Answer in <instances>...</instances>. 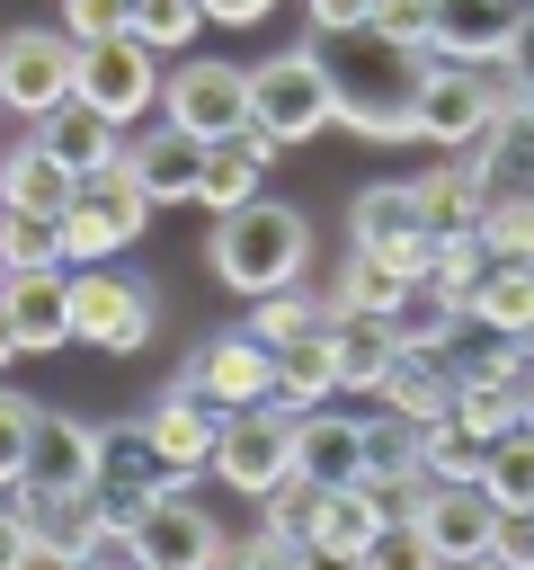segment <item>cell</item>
<instances>
[{"label": "cell", "mask_w": 534, "mask_h": 570, "mask_svg": "<svg viewBox=\"0 0 534 570\" xmlns=\"http://www.w3.org/2000/svg\"><path fill=\"white\" fill-rule=\"evenodd\" d=\"M320 62H329V89H338V125L365 134V142H409V107H418V80H427V45H400L383 27H347V36H312Z\"/></svg>", "instance_id": "1"}, {"label": "cell", "mask_w": 534, "mask_h": 570, "mask_svg": "<svg viewBox=\"0 0 534 570\" xmlns=\"http://www.w3.org/2000/svg\"><path fill=\"white\" fill-rule=\"evenodd\" d=\"M303 267H312V223H303L294 205L249 196V205H231V214L214 223V276H222L231 294H276V285H294Z\"/></svg>", "instance_id": "2"}, {"label": "cell", "mask_w": 534, "mask_h": 570, "mask_svg": "<svg viewBox=\"0 0 534 570\" xmlns=\"http://www.w3.org/2000/svg\"><path fill=\"white\" fill-rule=\"evenodd\" d=\"M320 125H338V89H329L320 45H285V53L249 62V134H258L267 151L312 142Z\"/></svg>", "instance_id": "3"}, {"label": "cell", "mask_w": 534, "mask_h": 570, "mask_svg": "<svg viewBox=\"0 0 534 570\" xmlns=\"http://www.w3.org/2000/svg\"><path fill=\"white\" fill-rule=\"evenodd\" d=\"M151 321H160V303H151L142 276H116L107 258L71 267V338H80V347H98V356H134V347L151 338Z\"/></svg>", "instance_id": "4"}, {"label": "cell", "mask_w": 534, "mask_h": 570, "mask_svg": "<svg viewBox=\"0 0 534 570\" xmlns=\"http://www.w3.org/2000/svg\"><path fill=\"white\" fill-rule=\"evenodd\" d=\"M294 428L303 410L285 401H249V410H222V436H214V472L249 499H267L276 481H294Z\"/></svg>", "instance_id": "5"}, {"label": "cell", "mask_w": 534, "mask_h": 570, "mask_svg": "<svg viewBox=\"0 0 534 570\" xmlns=\"http://www.w3.org/2000/svg\"><path fill=\"white\" fill-rule=\"evenodd\" d=\"M71 98L98 107L107 125H134L142 107H160V53H151L142 36H98V45H80V62H71Z\"/></svg>", "instance_id": "6"}, {"label": "cell", "mask_w": 534, "mask_h": 570, "mask_svg": "<svg viewBox=\"0 0 534 570\" xmlns=\"http://www.w3.org/2000/svg\"><path fill=\"white\" fill-rule=\"evenodd\" d=\"M160 116L187 125L196 142H231V134H249V71L196 53V62L160 71Z\"/></svg>", "instance_id": "7"}, {"label": "cell", "mask_w": 534, "mask_h": 570, "mask_svg": "<svg viewBox=\"0 0 534 570\" xmlns=\"http://www.w3.org/2000/svg\"><path fill=\"white\" fill-rule=\"evenodd\" d=\"M222 543H231V534L187 499V472H169L160 499L134 508V561H142V570H205V561H222Z\"/></svg>", "instance_id": "8"}, {"label": "cell", "mask_w": 534, "mask_h": 570, "mask_svg": "<svg viewBox=\"0 0 534 570\" xmlns=\"http://www.w3.org/2000/svg\"><path fill=\"white\" fill-rule=\"evenodd\" d=\"M142 223H151V196H142V187H134V169L116 160L107 178H89V187L62 205V258H71V267L116 258V249H125Z\"/></svg>", "instance_id": "9"}, {"label": "cell", "mask_w": 534, "mask_h": 570, "mask_svg": "<svg viewBox=\"0 0 534 570\" xmlns=\"http://www.w3.org/2000/svg\"><path fill=\"white\" fill-rule=\"evenodd\" d=\"M71 62H80V45L62 27H9L0 36V98H9V116H36L44 125L71 98Z\"/></svg>", "instance_id": "10"}, {"label": "cell", "mask_w": 534, "mask_h": 570, "mask_svg": "<svg viewBox=\"0 0 534 570\" xmlns=\"http://www.w3.org/2000/svg\"><path fill=\"white\" fill-rule=\"evenodd\" d=\"M178 383H187V392H205L214 410H249V401H267V392H276V347H267V338H249V330H214V338L178 365Z\"/></svg>", "instance_id": "11"}, {"label": "cell", "mask_w": 534, "mask_h": 570, "mask_svg": "<svg viewBox=\"0 0 534 570\" xmlns=\"http://www.w3.org/2000/svg\"><path fill=\"white\" fill-rule=\"evenodd\" d=\"M409 525H418V552H427V561H490L498 508H490L481 481H427Z\"/></svg>", "instance_id": "12"}, {"label": "cell", "mask_w": 534, "mask_h": 570, "mask_svg": "<svg viewBox=\"0 0 534 570\" xmlns=\"http://www.w3.org/2000/svg\"><path fill=\"white\" fill-rule=\"evenodd\" d=\"M347 240L356 249H374V258H392L400 276H418L427 267V214H418V196L409 187H365L356 205H347Z\"/></svg>", "instance_id": "13"}, {"label": "cell", "mask_w": 534, "mask_h": 570, "mask_svg": "<svg viewBox=\"0 0 534 570\" xmlns=\"http://www.w3.org/2000/svg\"><path fill=\"white\" fill-rule=\"evenodd\" d=\"M0 303H9L18 356H53V347H71V267H9Z\"/></svg>", "instance_id": "14"}, {"label": "cell", "mask_w": 534, "mask_h": 570, "mask_svg": "<svg viewBox=\"0 0 534 570\" xmlns=\"http://www.w3.org/2000/svg\"><path fill=\"white\" fill-rule=\"evenodd\" d=\"M516 27H525V0H436L427 53H445V62H507Z\"/></svg>", "instance_id": "15"}, {"label": "cell", "mask_w": 534, "mask_h": 570, "mask_svg": "<svg viewBox=\"0 0 534 570\" xmlns=\"http://www.w3.org/2000/svg\"><path fill=\"white\" fill-rule=\"evenodd\" d=\"M142 436H151V454H160L169 472H214V436H222V410H214L205 392L169 383V392L142 410Z\"/></svg>", "instance_id": "16"}, {"label": "cell", "mask_w": 534, "mask_h": 570, "mask_svg": "<svg viewBox=\"0 0 534 570\" xmlns=\"http://www.w3.org/2000/svg\"><path fill=\"white\" fill-rule=\"evenodd\" d=\"M125 169H134V187L151 196V205H196V169H205V142L187 134V125H151V134H134L125 142Z\"/></svg>", "instance_id": "17"}, {"label": "cell", "mask_w": 534, "mask_h": 570, "mask_svg": "<svg viewBox=\"0 0 534 570\" xmlns=\"http://www.w3.org/2000/svg\"><path fill=\"white\" fill-rule=\"evenodd\" d=\"M18 490H98V428H89V419L44 410V419H36V445H27Z\"/></svg>", "instance_id": "18"}, {"label": "cell", "mask_w": 534, "mask_h": 570, "mask_svg": "<svg viewBox=\"0 0 534 570\" xmlns=\"http://www.w3.org/2000/svg\"><path fill=\"white\" fill-rule=\"evenodd\" d=\"M36 142H44L80 187H89V178H107V169L125 160V125H107V116H98V107H80V98H62V107L44 116V134H36Z\"/></svg>", "instance_id": "19"}, {"label": "cell", "mask_w": 534, "mask_h": 570, "mask_svg": "<svg viewBox=\"0 0 534 570\" xmlns=\"http://www.w3.org/2000/svg\"><path fill=\"white\" fill-rule=\"evenodd\" d=\"M160 481H169V463L151 454L142 428H107V436H98V499H107L125 525H134V508L160 499Z\"/></svg>", "instance_id": "20"}, {"label": "cell", "mask_w": 534, "mask_h": 570, "mask_svg": "<svg viewBox=\"0 0 534 570\" xmlns=\"http://www.w3.org/2000/svg\"><path fill=\"white\" fill-rule=\"evenodd\" d=\"M294 472H303L312 490L356 481V472H365V419H320V410H303V428H294Z\"/></svg>", "instance_id": "21"}, {"label": "cell", "mask_w": 534, "mask_h": 570, "mask_svg": "<svg viewBox=\"0 0 534 570\" xmlns=\"http://www.w3.org/2000/svg\"><path fill=\"white\" fill-rule=\"evenodd\" d=\"M463 321H481L498 338H534V258H490L472 303H463Z\"/></svg>", "instance_id": "22"}, {"label": "cell", "mask_w": 534, "mask_h": 570, "mask_svg": "<svg viewBox=\"0 0 534 570\" xmlns=\"http://www.w3.org/2000/svg\"><path fill=\"white\" fill-rule=\"evenodd\" d=\"M249 196H267V142H258V134L205 142V169H196V205L231 214V205H249Z\"/></svg>", "instance_id": "23"}, {"label": "cell", "mask_w": 534, "mask_h": 570, "mask_svg": "<svg viewBox=\"0 0 534 570\" xmlns=\"http://www.w3.org/2000/svg\"><path fill=\"white\" fill-rule=\"evenodd\" d=\"M329 392H338V338H329V321H320V330H303V338L276 347V392H267V401H285V410H320Z\"/></svg>", "instance_id": "24"}, {"label": "cell", "mask_w": 534, "mask_h": 570, "mask_svg": "<svg viewBox=\"0 0 534 570\" xmlns=\"http://www.w3.org/2000/svg\"><path fill=\"white\" fill-rule=\"evenodd\" d=\"M374 401L427 428L436 410H454V365H445V356H418V347H400V356L383 365V383H374Z\"/></svg>", "instance_id": "25"}, {"label": "cell", "mask_w": 534, "mask_h": 570, "mask_svg": "<svg viewBox=\"0 0 534 570\" xmlns=\"http://www.w3.org/2000/svg\"><path fill=\"white\" fill-rule=\"evenodd\" d=\"M383 534V517L365 508V490L356 481H338V490H320V508H312V561H365V543Z\"/></svg>", "instance_id": "26"}, {"label": "cell", "mask_w": 534, "mask_h": 570, "mask_svg": "<svg viewBox=\"0 0 534 570\" xmlns=\"http://www.w3.org/2000/svg\"><path fill=\"white\" fill-rule=\"evenodd\" d=\"M80 196V178L44 151V142H18V151H0V205H27V214H62Z\"/></svg>", "instance_id": "27"}, {"label": "cell", "mask_w": 534, "mask_h": 570, "mask_svg": "<svg viewBox=\"0 0 534 570\" xmlns=\"http://www.w3.org/2000/svg\"><path fill=\"white\" fill-rule=\"evenodd\" d=\"M409 285H418V276H400L392 258H374V249H356V240H347V267H338V285H329L320 303H329V312H374V321H392Z\"/></svg>", "instance_id": "28"}, {"label": "cell", "mask_w": 534, "mask_h": 570, "mask_svg": "<svg viewBox=\"0 0 534 570\" xmlns=\"http://www.w3.org/2000/svg\"><path fill=\"white\" fill-rule=\"evenodd\" d=\"M329 338H338V392H374L383 365L400 356L392 321H374V312H329Z\"/></svg>", "instance_id": "29"}, {"label": "cell", "mask_w": 534, "mask_h": 570, "mask_svg": "<svg viewBox=\"0 0 534 570\" xmlns=\"http://www.w3.org/2000/svg\"><path fill=\"white\" fill-rule=\"evenodd\" d=\"M409 196H418V214H427V232H454V223H481V169H472V151H454V160H436L427 178H409Z\"/></svg>", "instance_id": "30"}, {"label": "cell", "mask_w": 534, "mask_h": 570, "mask_svg": "<svg viewBox=\"0 0 534 570\" xmlns=\"http://www.w3.org/2000/svg\"><path fill=\"white\" fill-rule=\"evenodd\" d=\"M481 490H490L498 517H534V428L490 436V454H481Z\"/></svg>", "instance_id": "31"}, {"label": "cell", "mask_w": 534, "mask_h": 570, "mask_svg": "<svg viewBox=\"0 0 534 570\" xmlns=\"http://www.w3.org/2000/svg\"><path fill=\"white\" fill-rule=\"evenodd\" d=\"M481 267H490V240H481V223H454V232H436V240H427V267H418V285H436L445 303H472Z\"/></svg>", "instance_id": "32"}, {"label": "cell", "mask_w": 534, "mask_h": 570, "mask_svg": "<svg viewBox=\"0 0 534 570\" xmlns=\"http://www.w3.org/2000/svg\"><path fill=\"white\" fill-rule=\"evenodd\" d=\"M454 330H463V303H445L436 285H409L400 312H392V338L418 347V356H445V365H454Z\"/></svg>", "instance_id": "33"}, {"label": "cell", "mask_w": 534, "mask_h": 570, "mask_svg": "<svg viewBox=\"0 0 534 570\" xmlns=\"http://www.w3.org/2000/svg\"><path fill=\"white\" fill-rule=\"evenodd\" d=\"M481 454H490V436L463 428L454 410H436V419L418 428V472H427V481H481Z\"/></svg>", "instance_id": "34"}, {"label": "cell", "mask_w": 534, "mask_h": 570, "mask_svg": "<svg viewBox=\"0 0 534 570\" xmlns=\"http://www.w3.org/2000/svg\"><path fill=\"white\" fill-rule=\"evenodd\" d=\"M329 321V303L320 294H303V276L294 285H276V294H249V338H267V347H285V338H303V330H320Z\"/></svg>", "instance_id": "35"}, {"label": "cell", "mask_w": 534, "mask_h": 570, "mask_svg": "<svg viewBox=\"0 0 534 570\" xmlns=\"http://www.w3.org/2000/svg\"><path fill=\"white\" fill-rule=\"evenodd\" d=\"M0 258H9V267H71V258H62V214L0 205Z\"/></svg>", "instance_id": "36"}, {"label": "cell", "mask_w": 534, "mask_h": 570, "mask_svg": "<svg viewBox=\"0 0 534 570\" xmlns=\"http://www.w3.org/2000/svg\"><path fill=\"white\" fill-rule=\"evenodd\" d=\"M196 27H205V0H134V18H125V36H142L151 53L196 45Z\"/></svg>", "instance_id": "37"}, {"label": "cell", "mask_w": 534, "mask_h": 570, "mask_svg": "<svg viewBox=\"0 0 534 570\" xmlns=\"http://www.w3.org/2000/svg\"><path fill=\"white\" fill-rule=\"evenodd\" d=\"M454 419H463V428H481V436H507V428H525V410H516V383H472V374H454Z\"/></svg>", "instance_id": "38"}, {"label": "cell", "mask_w": 534, "mask_h": 570, "mask_svg": "<svg viewBox=\"0 0 534 570\" xmlns=\"http://www.w3.org/2000/svg\"><path fill=\"white\" fill-rule=\"evenodd\" d=\"M365 472H418V419H400V410L365 419ZM418 481H427V472H418Z\"/></svg>", "instance_id": "39"}, {"label": "cell", "mask_w": 534, "mask_h": 570, "mask_svg": "<svg viewBox=\"0 0 534 570\" xmlns=\"http://www.w3.org/2000/svg\"><path fill=\"white\" fill-rule=\"evenodd\" d=\"M481 240H490V258H534V205L525 196H481Z\"/></svg>", "instance_id": "40"}, {"label": "cell", "mask_w": 534, "mask_h": 570, "mask_svg": "<svg viewBox=\"0 0 534 570\" xmlns=\"http://www.w3.org/2000/svg\"><path fill=\"white\" fill-rule=\"evenodd\" d=\"M36 419H44V401H27V392H9V383H0V490H18L27 445H36Z\"/></svg>", "instance_id": "41"}, {"label": "cell", "mask_w": 534, "mask_h": 570, "mask_svg": "<svg viewBox=\"0 0 534 570\" xmlns=\"http://www.w3.org/2000/svg\"><path fill=\"white\" fill-rule=\"evenodd\" d=\"M258 508H267V525H276V534H294V543L312 552V508H320V490H312L303 472H294V481H276V490H267Z\"/></svg>", "instance_id": "42"}, {"label": "cell", "mask_w": 534, "mask_h": 570, "mask_svg": "<svg viewBox=\"0 0 534 570\" xmlns=\"http://www.w3.org/2000/svg\"><path fill=\"white\" fill-rule=\"evenodd\" d=\"M134 0H62V36L71 45H98V36H125Z\"/></svg>", "instance_id": "43"}, {"label": "cell", "mask_w": 534, "mask_h": 570, "mask_svg": "<svg viewBox=\"0 0 534 570\" xmlns=\"http://www.w3.org/2000/svg\"><path fill=\"white\" fill-rule=\"evenodd\" d=\"M427 18H436V0H365V27H383L400 45H427Z\"/></svg>", "instance_id": "44"}, {"label": "cell", "mask_w": 534, "mask_h": 570, "mask_svg": "<svg viewBox=\"0 0 534 570\" xmlns=\"http://www.w3.org/2000/svg\"><path fill=\"white\" fill-rule=\"evenodd\" d=\"M490 561L525 570V561H534V517H498V534H490Z\"/></svg>", "instance_id": "45"}, {"label": "cell", "mask_w": 534, "mask_h": 570, "mask_svg": "<svg viewBox=\"0 0 534 570\" xmlns=\"http://www.w3.org/2000/svg\"><path fill=\"white\" fill-rule=\"evenodd\" d=\"M27 561H36V525H27L18 499H9V508H0V570H27Z\"/></svg>", "instance_id": "46"}, {"label": "cell", "mask_w": 534, "mask_h": 570, "mask_svg": "<svg viewBox=\"0 0 534 570\" xmlns=\"http://www.w3.org/2000/svg\"><path fill=\"white\" fill-rule=\"evenodd\" d=\"M312 9V36H347V27H365V0H303Z\"/></svg>", "instance_id": "47"}, {"label": "cell", "mask_w": 534, "mask_h": 570, "mask_svg": "<svg viewBox=\"0 0 534 570\" xmlns=\"http://www.w3.org/2000/svg\"><path fill=\"white\" fill-rule=\"evenodd\" d=\"M276 0H205V27H258Z\"/></svg>", "instance_id": "48"}, {"label": "cell", "mask_w": 534, "mask_h": 570, "mask_svg": "<svg viewBox=\"0 0 534 570\" xmlns=\"http://www.w3.org/2000/svg\"><path fill=\"white\" fill-rule=\"evenodd\" d=\"M507 62L534 80V0H525V27H516V45H507Z\"/></svg>", "instance_id": "49"}, {"label": "cell", "mask_w": 534, "mask_h": 570, "mask_svg": "<svg viewBox=\"0 0 534 570\" xmlns=\"http://www.w3.org/2000/svg\"><path fill=\"white\" fill-rule=\"evenodd\" d=\"M516 410H525V428H534V356H525V383H516Z\"/></svg>", "instance_id": "50"}, {"label": "cell", "mask_w": 534, "mask_h": 570, "mask_svg": "<svg viewBox=\"0 0 534 570\" xmlns=\"http://www.w3.org/2000/svg\"><path fill=\"white\" fill-rule=\"evenodd\" d=\"M18 356V330H9V303H0V365Z\"/></svg>", "instance_id": "51"}, {"label": "cell", "mask_w": 534, "mask_h": 570, "mask_svg": "<svg viewBox=\"0 0 534 570\" xmlns=\"http://www.w3.org/2000/svg\"><path fill=\"white\" fill-rule=\"evenodd\" d=\"M0 285H9V258H0Z\"/></svg>", "instance_id": "52"}, {"label": "cell", "mask_w": 534, "mask_h": 570, "mask_svg": "<svg viewBox=\"0 0 534 570\" xmlns=\"http://www.w3.org/2000/svg\"><path fill=\"white\" fill-rule=\"evenodd\" d=\"M0 116H9V98H0Z\"/></svg>", "instance_id": "53"}]
</instances>
